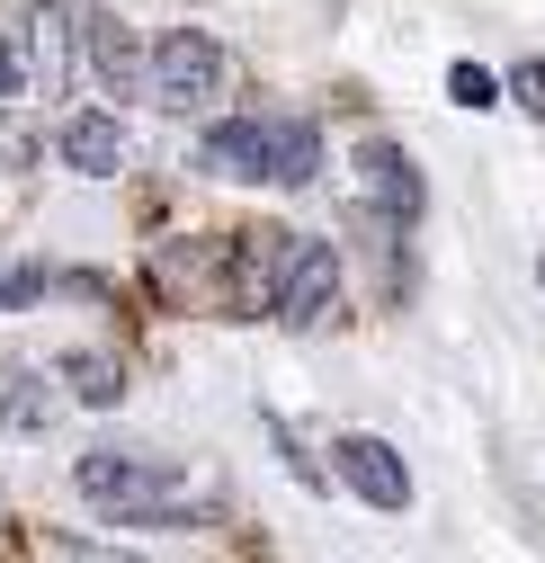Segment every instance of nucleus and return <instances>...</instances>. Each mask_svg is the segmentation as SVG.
Returning <instances> with one entry per match:
<instances>
[{
	"label": "nucleus",
	"instance_id": "1",
	"mask_svg": "<svg viewBox=\"0 0 545 563\" xmlns=\"http://www.w3.org/2000/svg\"><path fill=\"white\" fill-rule=\"evenodd\" d=\"M73 492L90 501V519H125V528H207L215 510L179 501V465L153 448H90L73 465Z\"/></svg>",
	"mask_w": 545,
	"mask_h": 563
},
{
	"label": "nucleus",
	"instance_id": "2",
	"mask_svg": "<svg viewBox=\"0 0 545 563\" xmlns=\"http://www.w3.org/2000/svg\"><path fill=\"white\" fill-rule=\"evenodd\" d=\"M224 81H233V54H224V36H207V27H162V36L144 45V99H153L162 117H207V108L224 99Z\"/></svg>",
	"mask_w": 545,
	"mask_h": 563
},
{
	"label": "nucleus",
	"instance_id": "3",
	"mask_svg": "<svg viewBox=\"0 0 545 563\" xmlns=\"http://www.w3.org/2000/svg\"><path fill=\"white\" fill-rule=\"evenodd\" d=\"M331 305H340V251H331L322 233H287L268 322H278V331H313V322H331Z\"/></svg>",
	"mask_w": 545,
	"mask_h": 563
},
{
	"label": "nucleus",
	"instance_id": "4",
	"mask_svg": "<svg viewBox=\"0 0 545 563\" xmlns=\"http://www.w3.org/2000/svg\"><path fill=\"white\" fill-rule=\"evenodd\" d=\"M349 162H358V179H367V216H385L393 233H412V224L430 216V179H421V162L402 153L393 134H358Z\"/></svg>",
	"mask_w": 545,
	"mask_h": 563
},
{
	"label": "nucleus",
	"instance_id": "5",
	"mask_svg": "<svg viewBox=\"0 0 545 563\" xmlns=\"http://www.w3.org/2000/svg\"><path fill=\"white\" fill-rule=\"evenodd\" d=\"M331 474H340V492H349V501H367V510H412V465H402L376 430H349L331 448Z\"/></svg>",
	"mask_w": 545,
	"mask_h": 563
},
{
	"label": "nucleus",
	"instance_id": "6",
	"mask_svg": "<svg viewBox=\"0 0 545 563\" xmlns=\"http://www.w3.org/2000/svg\"><path fill=\"white\" fill-rule=\"evenodd\" d=\"M268 134H278V117H215V125L188 144V162H197V179L268 188Z\"/></svg>",
	"mask_w": 545,
	"mask_h": 563
},
{
	"label": "nucleus",
	"instance_id": "7",
	"mask_svg": "<svg viewBox=\"0 0 545 563\" xmlns=\"http://www.w3.org/2000/svg\"><path fill=\"white\" fill-rule=\"evenodd\" d=\"M73 45H81V73H99L108 99H144V45L116 10H73Z\"/></svg>",
	"mask_w": 545,
	"mask_h": 563
},
{
	"label": "nucleus",
	"instance_id": "8",
	"mask_svg": "<svg viewBox=\"0 0 545 563\" xmlns=\"http://www.w3.org/2000/svg\"><path fill=\"white\" fill-rule=\"evenodd\" d=\"M54 162L81 170V179H116L125 170V125L108 108H73V117L54 125Z\"/></svg>",
	"mask_w": 545,
	"mask_h": 563
},
{
	"label": "nucleus",
	"instance_id": "9",
	"mask_svg": "<svg viewBox=\"0 0 545 563\" xmlns=\"http://www.w3.org/2000/svg\"><path fill=\"white\" fill-rule=\"evenodd\" d=\"M19 45H27L36 90H63V81H73V63H81V45H73V10H63V0H27V10H19Z\"/></svg>",
	"mask_w": 545,
	"mask_h": 563
},
{
	"label": "nucleus",
	"instance_id": "10",
	"mask_svg": "<svg viewBox=\"0 0 545 563\" xmlns=\"http://www.w3.org/2000/svg\"><path fill=\"white\" fill-rule=\"evenodd\" d=\"M54 385L73 394V402H90V411H116L134 376H125L116 349H54Z\"/></svg>",
	"mask_w": 545,
	"mask_h": 563
},
{
	"label": "nucleus",
	"instance_id": "11",
	"mask_svg": "<svg viewBox=\"0 0 545 563\" xmlns=\"http://www.w3.org/2000/svg\"><path fill=\"white\" fill-rule=\"evenodd\" d=\"M54 376H36V367H0V430H10V439H54Z\"/></svg>",
	"mask_w": 545,
	"mask_h": 563
},
{
	"label": "nucleus",
	"instance_id": "12",
	"mask_svg": "<svg viewBox=\"0 0 545 563\" xmlns=\"http://www.w3.org/2000/svg\"><path fill=\"white\" fill-rule=\"evenodd\" d=\"M322 179V134L304 117H278V134H268V188H313Z\"/></svg>",
	"mask_w": 545,
	"mask_h": 563
},
{
	"label": "nucleus",
	"instance_id": "13",
	"mask_svg": "<svg viewBox=\"0 0 545 563\" xmlns=\"http://www.w3.org/2000/svg\"><path fill=\"white\" fill-rule=\"evenodd\" d=\"M54 296V268L45 260H0V313H27Z\"/></svg>",
	"mask_w": 545,
	"mask_h": 563
},
{
	"label": "nucleus",
	"instance_id": "14",
	"mask_svg": "<svg viewBox=\"0 0 545 563\" xmlns=\"http://www.w3.org/2000/svg\"><path fill=\"white\" fill-rule=\"evenodd\" d=\"M45 162V134H27V125H0V179L10 170H36Z\"/></svg>",
	"mask_w": 545,
	"mask_h": 563
},
{
	"label": "nucleus",
	"instance_id": "15",
	"mask_svg": "<svg viewBox=\"0 0 545 563\" xmlns=\"http://www.w3.org/2000/svg\"><path fill=\"white\" fill-rule=\"evenodd\" d=\"M268 448H278V465H287V474H296V483H322V465H313V456H304V439H296V430H287V420H268Z\"/></svg>",
	"mask_w": 545,
	"mask_h": 563
},
{
	"label": "nucleus",
	"instance_id": "16",
	"mask_svg": "<svg viewBox=\"0 0 545 563\" xmlns=\"http://www.w3.org/2000/svg\"><path fill=\"white\" fill-rule=\"evenodd\" d=\"M36 73H27V45H19V27H0V99H19Z\"/></svg>",
	"mask_w": 545,
	"mask_h": 563
},
{
	"label": "nucleus",
	"instance_id": "17",
	"mask_svg": "<svg viewBox=\"0 0 545 563\" xmlns=\"http://www.w3.org/2000/svg\"><path fill=\"white\" fill-rule=\"evenodd\" d=\"M447 90H456V108H492V99H501V81L483 73V63H456V81H447Z\"/></svg>",
	"mask_w": 545,
	"mask_h": 563
},
{
	"label": "nucleus",
	"instance_id": "18",
	"mask_svg": "<svg viewBox=\"0 0 545 563\" xmlns=\"http://www.w3.org/2000/svg\"><path fill=\"white\" fill-rule=\"evenodd\" d=\"M63 563H144V554H125V545H99V537H63Z\"/></svg>",
	"mask_w": 545,
	"mask_h": 563
},
{
	"label": "nucleus",
	"instance_id": "19",
	"mask_svg": "<svg viewBox=\"0 0 545 563\" xmlns=\"http://www.w3.org/2000/svg\"><path fill=\"white\" fill-rule=\"evenodd\" d=\"M519 99H527V108L545 117V63H519Z\"/></svg>",
	"mask_w": 545,
	"mask_h": 563
},
{
	"label": "nucleus",
	"instance_id": "20",
	"mask_svg": "<svg viewBox=\"0 0 545 563\" xmlns=\"http://www.w3.org/2000/svg\"><path fill=\"white\" fill-rule=\"evenodd\" d=\"M536 287H545V260H536Z\"/></svg>",
	"mask_w": 545,
	"mask_h": 563
}]
</instances>
